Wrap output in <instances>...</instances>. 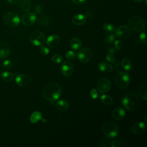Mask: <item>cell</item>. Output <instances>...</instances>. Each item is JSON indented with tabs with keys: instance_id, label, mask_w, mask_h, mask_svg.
<instances>
[{
	"instance_id": "cell-1",
	"label": "cell",
	"mask_w": 147,
	"mask_h": 147,
	"mask_svg": "<svg viewBox=\"0 0 147 147\" xmlns=\"http://www.w3.org/2000/svg\"><path fill=\"white\" fill-rule=\"evenodd\" d=\"M42 95L44 98L48 101L57 100L61 95V87L57 83H48L43 88Z\"/></svg>"
},
{
	"instance_id": "cell-2",
	"label": "cell",
	"mask_w": 147,
	"mask_h": 147,
	"mask_svg": "<svg viewBox=\"0 0 147 147\" xmlns=\"http://www.w3.org/2000/svg\"><path fill=\"white\" fill-rule=\"evenodd\" d=\"M122 104L124 107L129 111L136 109L139 104V98L137 95L133 92L126 94L122 100Z\"/></svg>"
},
{
	"instance_id": "cell-3",
	"label": "cell",
	"mask_w": 147,
	"mask_h": 147,
	"mask_svg": "<svg viewBox=\"0 0 147 147\" xmlns=\"http://www.w3.org/2000/svg\"><path fill=\"white\" fill-rule=\"evenodd\" d=\"M102 130L105 136L109 138L113 139L115 138L119 133L117 125L113 122H106L102 126Z\"/></svg>"
},
{
	"instance_id": "cell-4",
	"label": "cell",
	"mask_w": 147,
	"mask_h": 147,
	"mask_svg": "<svg viewBox=\"0 0 147 147\" xmlns=\"http://www.w3.org/2000/svg\"><path fill=\"white\" fill-rule=\"evenodd\" d=\"M115 85L119 88H126L130 83V76L126 72H119L116 74L114 78Z\"/></svg>"
},
{
	"instance_id": "cell-5",
	"label": "cell",
	"mask_w": 147,
	"mask_h": 147,
	"mask_svg": "<svg viewBox=\"0 0 147 147\" xmlns=\"http://www.w3.org/2000/svg\"><path fill=\"white\" fill-rule=\"evenodd\" d=\"M128 24L131 29L137 32L142 31L145 26L144 20L141 17L137 16L131 17L128 20Z\"/></svg>"
},
{
	"instance_id": "cell-6",
	"label": "cell",
	"mask_w": 147,
	"mask_h": 147,
	"mask_svg": "<svg viewBox=\"0 0 147 147\" xmlns=\"http://www.w3.org/2000/svg\"><path fill=\"white\" fill-rule=\"evenodd\" d=\"M3 20L4 23L10 28L17 27L20 23V18L18 15L13 12L6 13L3 17Z\"/></svg>"
},
{
	"instance_id": "cell-7",
	"label": "cell",
	"mask_w": 147,
	"mask_h": 147,
	"mask_svg": "<svg viewBox=\"0 0 147 147\" xmlns=\"http://www.w3.org/2000/svg\"><path fill=\"white\" fill-rule=\"evenodd\" d=\"M30 42L34 46H41L44 44L45 41L44 34L39 30L33 32L29 36Z\"/></svg>"
},
{
	"instance_id": "cell-8",
	"label": "cell",
	"mask_w": 147,
	"mask_h": 147,
	"mask_svg": "<svg viewBox=\"0 0 147 147\" xmlns=\"http://www.w3.org/2000/svg\"><path fill=\"white\" fill-rule=\"evenodd\" d=\"M78 60L82 63H87L90 61L92 57V51L87 47L81 49L77 53Z\"/></svg>"
},
{
	"instance_id": "cell-9",
	"label": "cell",
	"mask_w": 147,
	"mask_h": 147,
	"mask_svg": "<svg viewBox=\"0 0 147 147\" xmlns=\"http://www.w3.org/2000/svg\"><path fill=\"white\" fill-rule=\"evenodd\" d=\"M36 20L37 17L34 13L26 12L22 16L21 21L24 26H30L36 22Z\"/></svg>"
},
{
	"instance_id": "cell-10",
	"label": "cell",
	"mask_w": 147,
	"mask_h": 147,
	"mask_svg": "<svg viewBox=\"0 0 147 147\" xmlns=\"http://www.w3.org/2000/svg\"><path fill=\"white\" fill-rule=\"evenodd\" d=\"M111 87V82L110 80L106 78H103L99 80L96 84V88L100 93H105L108 92Z\"/></svg>"
},
{
	"instance_id": "cell-11",
	"label": "cell",
	"mask_w": 147,
	"mask_h": 147,
	"mask_svg": "<svg viewBox=\"0 0 147 147\" xmlns=\"http://www.w3.org/2000/svg\"><path fill=\"white\" fill-rule=\"evenodd\" d=\"M130 34V28L126 25L119 26L115 30V36L119 39H126Z\"/></svg>"
},
{
	"instance_id": "cell-12",
	"label": "cell",
	"mask_w": 147,
	"mask_h": 147,
	"mask_svg": "<svg viewBox=\"0 0 147 147\" xmlns=\"http://www.w3.org/2000/svg\"><path fill=\"white\" fill-rule=\"evenodd\" d=\"M61 72L64 76L66 77L70 76L74 72L72 63L68 60L64 61L61 67Z\"/></svg>"
},
{
	"instance_id": "cell-13",
	"label": "cell",
	"mask_w": 147,
	"mask_h": 147,
	"mask_svg": "<svg viewBox=\"0 0 147 147\" xmlns=\"http://www.w3.org/2000/svg\"><path fill=\"white\" fill-rule=\"evenodd\" d=\"M16 83L22 87H26L29 85L30 82V77L25 74H18L16 78Z\"/></svg>"
},
{
	"instance_id": "cell-14",
	"label": "cell",
	"mask_w": 147,
	"mask_h": 147,
	"mask_svg": "<svg viewBox=\"0 0 147 147\" xmlns=\"http://www.w3.org/2000/svg\"><path fill=\"white\" fill-rule=\"evenodd\" d=\"M145 123L142 121H138L135 122L131 127V132L136 135L142 133L145 130Z\"/></svg>"
},
{
	"instance_id": "cell-15",
	"label": "cell",
	"mask_w": 147,
	"mask_h": 147,
	"mask_svg": "<svg viewBox=\"0 0 147 147\" xmlns=\"http://www.w3.org/2000/svg\"><path fill=\"white\" fill-rule=\"evenodd\" d=\"M125 111L121 107H117L111 111V116L115 120L122 119L125 117Z\"/></svg>"
},
{
	"instance_id": "cell-16",
	"label": "cell",
	"mask_w": 147,
	"mask_h": 147,
	"mask_svg": "<svg viewBox=\"0 0 147 147\" xmlns=\"http://www.w3.org/2000/svg\"><path fill=\"white\" fill-rule=\"evenodd\" d=\"M60 41L59 37L56 34H52L49 36L46 40V44L48 46L53 48L57 47Z\"/></svg>"
},
{
	"instance_id": "cell-17",
	"label": "cell",
	"mask_w": 147,
	"mask_h": 147,
	"mask_svg": "<svg viewBox=\"0 0 147 147\" xmlns=\"http://www.w3.org/2000/svg\"><path fill=\"white\" fill-rule=\"evenodd\" d=\"M10 53V48L8 44L4 42H0V59L7 57Z\"/></svg>"
},
{
	"instance_id": "cell-18",
	"label": "cell",
	"mask_w": 147,
	"mask_h": 147,
	"mask_svg": "<svg viewBox=\"0 0 147 147\" xmlns=\"http://www.w3.org/2000/svg\"><path fill=\"white\" fill-rule=\"evenodd\" d=\"M86 16L82 14H78L73 16L71 21L73 24L79 26L84 24L86 21Z\"/></svg>"
},
{
	"instance_id": "cell-19",
	"label": "cell",
	"mask_w": 147,
	"mask_h": 147,
	"mask_svg": "<svg viewBox=\"0 0 147 147\" xmlns=\"http://www.w3.org/2000/svg\"><path fill=\"white\" fill-rule=\"evenodd\" d=\"M19 7L21 11L26 12L30 10L32 7V2L30 0H20Z\"/></svg>"
},
{
	"instance_id": "cell-20",
	"label": "cell",
	"mask_w": 147,
	"mask_h": 147,
	"mask_svg": "<svg viewBox=\"0 0 147 147\" xmlns=\"http://www.w3.org/2000/svg\"><path fill=\"white\" fill-rule=\"evenodd\" d=\"M98 69L103 72H110L113 70V67L111 64L106 62H100L98 64Z\"/></svg>"
},
{
	"instance_id": "cell-21",
	"label": "cell",
	"mask_w": 147,
	"mask_h": 147,
	"mask_svg": "<svg viewBox=\"0 0 147 147\" xmlns=\"http://www.w3.org/2000/svg\"><path fill=\"white\" fill-rule=\"evenodd\" d=\"M56 106L59 110L61 111H65L69 108V103L65 100L60 99L56 102Z\"/></svg>"
},
{
	"instance_id": "cell-22",
	"label": "cell",
	"mask_w": 147,
	"mask_h": 147,
	"mask_svg": "<svg viewBox=\"0 0 147 147\" xmlns=\"http://www.w3.org/2000/svg\"><path fill=\"white\" fill-rule=\"evenodd\" d=\"M69 45L72 49L74 51H77L81 47L82 42L80 40L78 37H74L70 40Z\"/></svg>"
},
{
	"instance_id": "cell-23",
	"label": "cell",
	"mask_w": 147,
	"mask_h": 147,
	"mask_svg": "<svg viewBox=\"0 0 147 147\" xmlns=\"http://www.w3.org/2000/svg\"><path fill=\"white\" fill-rule=\"evenodd\" d=\"M146 88H147V83L146 82H144L138 88L139 95L144 100H146L147 99Z\"/></svg>"
},
{
	"instance_id": "cell-24",
	"label": "cell",
	"mask_w": 147,
	"mask_h": 147,
	"mask_svg": "<svg viewBox=\"0 0 147 147\" xmlns=\"http://www.w3.org/2000/svg\"><path fill=\"white\" fill-rule=\"evenodd\" d=\"M42 119V114L39 111L33 112L30 117V121L32 123H36Z\"/></svg>"
},
{
	"instance_id": "cell-25",
	"label": "cell",
	"mask_w": 147,
	"mask_h": 147,
	"mask_svg": "<svg viewBox=\"0 0 147 147\" xmlns=\"http://www.w3.org/2000/svg\"><path fill=\"white\" fill-rule=\"evenodd\" d=\"M1 78L6 82H10L14 78L13 74L9 71H3L1 74Z\"/></svg>"
},
{
	"instance_id": "cell-26",
	"label": "cell",
	"mask_w": 147,
	"mask_h": 147,
	"mask_svg": "<svg viewBox=\"0 0 147 147\" xmlns=\"http://www.w3.org/2000/svg\"><path fill=\"white\" fill-rule=\"evenodd\" d=\"M100 99L101 102L103 105H106V106L111 105L113 102V98H111V96L109 95H107V94L102 95L100 96Z\"/></svg>"
},
{
	"instance_id": "cell-27",
	"label": "cell",
	"mask_w": 147,
	"mask_h": 147,
	"mask_svg": "<svg viewBox=\"0 0 147 147\" xmlns=\"http://www.w3.org/2000/svg\"><path fill=\"white\" fill-rule=\"evenodd\" d=\"M121 65L122 68L127 71H130L132 68L131 63L128 59H123L121 61Z\"/></svg>"
},
{
	"instance_id": "cell-28",
	"label": "cell",
	"mask_w": 147,
	"mask_h": 147,
	"mask_svg": "<svg viewBox=\"0 0 147 147\" xmlns=\"http://www.w3.org/2000/svg\"><path fill=\"white\" fill-rule=\"evenodd\" d=\"M38 22L40 24L43 26H48L51 23V20L47 16H42L39 17V18L38 19Z\"/></svg>"
},
{
	"instance_id": "cell-29",
	"label": "cell",
	"mask_w": 147,
	"mask_h": 147,
	"mask_svg": "<svg viewBox=\"0 0 147 147\" xmlns=\"http://www.w3.org/2000/svg\"><path fill=\"white\" fill-rule=\"evenodd\" d=\"M103 30L107 33H113L115 31V27L111 24L105 23L103 25Z\"/></svg>"
},
{
	"instance_id": "cell-30",
	"label": "cell",
	"mask_w": 147,
	"mask_h": 147,
	"mask_svg": "<svg viewBox=\"0 0 147 147\" xmlns=\"http://www.w3.org/2000/svg\"><path fill=\"white\" fill-rule=\"evenodd\" d=\"M115 40V35L112 33H109L105 37V42L107 44H110Z\"/></svg>"
},
{
	"instance_id": "cell-31",
	"label": "cell",
	"mask_w": 147,
	"mask_h": 147,
	"mask_svg": "<svg viewBox=\"0 0 147 147\" xmlns=\"http://www.w3.org/2000/svg\"><path fill=\"white\" fill-rule=\"evenodd\" d=\"M52 61L56 64H59L63 61V57L59 54H54L52 56Z\"/></svg>"
},
{
	"instance_id": "cell-32",
	"label": "cell",
	"mask_w": 147,
	"mask_h": 147,
	"mask_svg": "<svg viewBox=\"0 0 147 147\" xmlns=\"http://www.w3.org/2000/svg\"><path fill=\"white\" fill-rule=\"evenodd\" d=\"M40 52L43 56H47L49 53V49L45 46V45H41L40 47Z\"/></svg>"
},
{
	"instance_id": "cell-33",
	"label": "cell",
	"mask_w": 147,
	"mask_h": 147,
	"mask_svg": "<svg viewBox=\"0 0 147 147\" xmlns=\"http://www.w3.org/2000/svg\"><path fill=\"white\" fill-rule=\"evenodd\" d=\"M65 56L68 60H73L76 57V53L73 51L69 50L65 52Z\"/></svg>"
},
{
	"instance_id": "cell-34",
	"label": "cell",
	"mask_w": 147,
	"mask_h": 147,
	"mask_svg": "<svg viewBox=\"0 0 147 147\" xmlns=\"http://www.w3.org/2000/svg\"><path fill=\"white\" fill-rule=\"evenodd\" d=\"M110 142H109V141H107V139L103 137L100 140V141L99 142V144L100 146H103V147H106V146H110Z\"/></svg>"
},
{
	"instance_id": "cell-35",
	"label": "cell",
	"mask_w": 147,
	"mask_h": 147,
	"mask_svg": "<svg viewBox=\"0 0 147 147\" xmlns=\"http://www.w3.org/2000/svg\"><path fill=\"white\" fill-rule=\"evenodd\" d=\"M123 142L121 140H114L110 142V146L111 147H118L123 145Z\"/></svg>"
},
{
	"instance_id": "cell-36",
	"label": "cell",
	"mask_w": 147,
	"mask_h": 147,
	"mask_svg": "<svg viewBox=\"0 0 147 147\" xmlns=\"http://www.w3.org/2000/svg\"><path fill=\"white\" fill-rule=\"evenodd\" d=\"M3 67L6 69H9L12 67V61L10 60H6L3 62Z\"/></svg>"
},
{
	"instance_id": "cell-37",
	"label": "cell",
	"mask_w": 147,
	"mask_h": 147,
	"mask_svg": "<svg viewBox=\"0 0 147 147\" xmlns=\"http://www.w3.org/2000/svg\"><path fill=\"white\" fill-rule=\"evenodd\" d=\"M140 39L141 42L143 43L146 44L147 43V40H146V30H143L140 36Z\"/></svg>"
},
{
	"instance_id": "cell-38",
	"label": "cell",
	"mask_w": 147,
	"mask_h": 147,
	"mask_svg": "<svg viewBox=\"0 0 147 147\" xmlns=\"http://www.w3.org/2000/svg\"><path fill=\"white\" fill-rule=\"evenodd\" d=\"M114 47L117 50H120L122 47V42L120 40H115L114 41Z\"/></svg>"
},
{
	"instance_id": "cell-39",
	"label": "cell",
	"mask_w": 147,
	"mask_h": 147,
	"mask_svg": "<svg viewBox=\"0 0 147 147\" xmlns=\"http://www.w3.org/2000/svg\"><path fill=\"white\" fill-rule=\"evenodd\" d=\"M106 59L107 61H109V63H114L115 61V57H114L113 54H111L110 53L106 55Z\"/></svg>"
},
{
	"instance_id": "cell-40",
	"label": "cell",
	"mask_w": 147,
	"mask_h": 147,
	"mask_svg": "<svg viewBox=\"0 0 147 147\" xmlns=\"http://www.w3.org/2000/svg\"><path fill=\"white\" fill-rule=\"evenodd\" d=\"M90 95L92 99H96L98 96V94L95 88H92L90 91Z\"/></svg>"
},
{
	"instance_id": "cell-41",
	"label": "cell",
	"mask_w": 147,
	"mask_h": 147,
	"mask_svg": "<svg viewBox=\"0 0 147 147\" xmlns=\"http://www.w3.org/2000/svg\"><path fill=\"white\" fill-rule=\"evenodd\" d=\"M34 10L37 13V14H40L41 12H42V6L39 5H37L35 6V8H34Z\"/></svg>"
},
{
	"instance_id": "cell-42",
	"label": "cell",
	"mask_w": 147,
	"mask_h": 147,
	"mask_svg": "<svg viewBox=\"0 0 147 147\" xmlns=\"http://www.w3.org/2000/svg\"><path fill=\"white\" fill-rule=\"evenodd\" d=\"M74 3L76 5H82L87 0H72Z\"/></svg>"
},
{
	"instance_id": "cell-43",
	"label": "cell",
	"mask_w": 147,
	"mask_h": 147,
	"mask_svg": "<svg viewBox=\"0 0 147 147\" xmlns=\"http://www.w3.org/2000/svg\"><path fill=\"white\" fill-rule=\"evenodd\" d=\"M8 3L10 5H14V4H16L17 3H18L20 0H7Z\"/></svg>"
},
{
	"instance_id": "cell-44",
	"label": "cell",
	"mask_w": 147,
	"mask_h": 147,
	"mask_svg": "<svg viewBox=\"0 0 147 147\" xmlns=\"http://www.w3.org/2000/svg\"><path fill=\"white\" fill-rule=\"evenodd\" d=\"M108 51L110 53H111V54H114L116 53V51L114 48H112V47H110L108 49Z\"/></svg>"
},
{
	"instance_id": "cell-45",
	"label": "cell",
	"mask_w": 147,
	"mask_h": 147,
	"mask_svg": "<svg viewBox=\"0 0 147 147\" xmlns=\"http://www.w3.org/2000/svg\"><path fill=\"white\" fill-rule=\"evenodd\" d=\"M134 2L137 3H141V2H142L144 0H133Z\"/></svg>"
},
{
	"instance_id": "cell-46",
	"label": "cell",
	"mask_w": 147,
	"mask_h": 147,
	"mask_svg": "<svg viewBox=\"0 0 147 147\" xmlns=\"http://www.w3.org/2000/svg\"><path fill=\"white\" fill-rule=\"evenodd\" d=\"M145 4H146V0H145Z\"/></svg>"
}]
</instances>
